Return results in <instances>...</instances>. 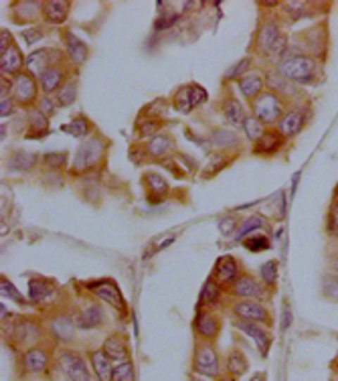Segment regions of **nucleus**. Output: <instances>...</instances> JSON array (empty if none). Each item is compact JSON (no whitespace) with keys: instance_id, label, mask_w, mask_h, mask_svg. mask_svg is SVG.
Instances as JSON below:
<instances>
[{"instance_id":"obj_10","label":"nucleus","mask_w":338,"mask_h":381,"mask_svg":"<svg viewBox=\"0 0 338 381\" xmlns=\"http://www.w3.org/2000/svg\"><path fill=\"white\" fill-rule=\"evenodd\" d=\"M268 286L265 284H259L254 276H249V274H243L239 276L237 280L231 284V294L233 296H239L243 300H254V299H265V294H268V290H265Z\"/></svg>"},{"instance_id":"obj_43","label":"nucleus","mask_w":338,"mask_h":381,"mask_svg":"<svg viewBox=\"0 0 338 381\" xmlns=\"http://www.w3.org/2000/svg\"><path fill=\"white\" fill-rule=\"evenodd\" d=\"M75 96H77V85H75V82L65 83L63 87L59 89V94H57V101H59L61 106H71V104L75 101Z\"/></svg>"},{"instance_id":"obj_51","label":"nucleus","mask_w":338,"mask_h":381,"mask_svg":"<svg viewBox=\"0 0 338 381\" xmlns=\"http://www.w3.org/2000/svg\"><path fill=\"white\" fill-rule=\"evenodd\" d=\"M177 15H173V13H168L166 17H162L156 20V29L158 31H162V29H168V27H173L175 23H177Z\"/></svg>"},{"instance_id":"obj_46","label":"nucleus","mask_w":338,"mask_h":381,"mask_svg":"<svg viewBox=\"0 0 338 381\" xmlns=\"http://www.w3.org/2000/svg\"><path fill=\"white\" fill-rule=\"evenodd\" d=\"M249 65H251V61H249L247 57L242 59V61H237V63H235V65L231 67V69L225 73V80H242V77H245L243 73H247Z\"/></svg>"},{"instance_id":"obj_56","label":"nucleus","mask_w":338,"mask_h":381,"mask_svg":"<svg viewBox=\"0 0 338 381\" xmlns=\"http://www.w3.org/2000/svg\"><path fill=\"white\" fill-rule=\"evenodd\" d=\"M158 130V124H150V122H144L142 128H140V134L142 136H148V134H154Z\"/></svg>"},{"instance_id":"obj_55","label":"nucleus","mask_w":338,"mask_h":381,"mask_svg":"<svg viewBox=\"0 0 338 381\" xmlns=\"http://www.w3.org/2000/svg\"><path fill=\"white\" fill-rule=\"evenodd\" d=\"M282 316H284V318H282V331H286L292 323V313H290V306H288V304L284 306V315Z\"/></svg>"},{"instance_id":"obj_53","label":"nucleus","mask_w":338,"mask_h":381,"mask_svg":"<svg viewBox=\"0 0 338 381\" xmlns=\"http://www.w3.org/2000/svg\"><path fill=\"white\" fill-rule=\"evenodd\" d=\"M41 37H43V33H41V31H37V29H29V31H25V33H23V39H25L29 45H32L35 41H39Z\"/></svg>"},{"instance_id":"obj_13","label":"nucleus","mask_w":338,"mask_h":381,"mask_svg":"<svg viewBox=\"0 0 338 381\" xmlns=\"http://www.w3.org/2000/svg\"><path fill=\"white\" fill-rule=\"evenodd\" d=\"M13 96L20 106H32L37 100V83L29 73H18L13 82Z\"/></svg>"},{"instance_id":"obj_33","label":"nucleus","mask_w":338,"mask_h":381,"mask_svg":"<svg viewBox=\"0 0 338 381\" xmlns=\"http://www.w3.org/2000/svg\"><path fill=\"white\" fill-rule=\"evenodd\" d=\"M173 149V140L164 134H156L152 136V140L148 142V154L154 156V158H161V156H166L168 150Z\"/></svg>"},{"instance_id":"obj_38","label":"nucleus","mask_w":338,"mask_h":381,"mask_svg":"<svg viewBox=\"0 0 338 381\" xmlns=\"http://www.w3.org/2000/svg\"><path fill=\"white\" fill-rule=\"evenodd\" d=\"M0 292H2V299L15 300L16 304H27V300L23 299V294L15 288V284L8 280V278H2L0 280Z\"/></svg>"},{"instance_id":"obj_50","label":"nucleus","mask_w":338,"mask_h":381,"mask_svg":"<svg viewBox=\"0 0 338 381\" xmlns=\"http://www.w3.org/2000/svg\"><path fill=\"white\" fill-rule=\"evenodd\" d=\"M328 227H330V232L338 235V203L332 205V209H330V217H328Z\"/></svg>"},{"instance_id":"obj_41","label":"nucleus","mask_w":338,"mask_h":381,"mask_svg":"<svg viewBox=\"0 0 338 381\" xmlns=\"http://www.w3.org/2000/svg\"><path fill=\"white\" fill-rule=\"evenodd\" d=\"M268 85H270V89H275V92H284V94L292 92L290 80H286L280 71H272V73L268 75Z\"/></svg>"},{"instance_id":"obj_42","label":"nucleus","mask_w":338,"mask_h":381,"mask_svg":"<svg viewBox=\"0 0 338 381\" xmlns=\"http://www.w3.org/2000/svg\"><path fill=\"white\" fill-rule=\"evenodd\" d=\"M243 246L249 249V251H254V254H258V251H263V249H270V239L265 237V235H251V237H247V239H243Z\"/></svg>"},{"instance_id":"obj_54","label":"nucleus","mask_w":338,"mask_h":381,"mask_svg":"<svg viewBox=\"0 0 338 381\" xmlns=\"http://www.w3.org/2000/svg\"><path fill=\"white\" fill-rule=\"evenodd\" d=\"M13 112V100L11 98H2L0 100V116H8Z\"/></svg>"},{"instance_id":"obj_32","label":"nucleus","mask_w":338,"mask_h":381,"mask_svg":"<svg viewBox=\"0 0 338 381\" xmlns=\"http://www.w3.org/2000/svg\"><path fill=\"white\" fill-rule=\"evenodd\" d=\"M144 182L148 185V199L156 197V199L161 201L168 193V182H166V179H162L161 175H156V173H148L144 177Z\"/></svg>"},{"instance_id":"obj_1","label":"nucleus","mask_w":338,"mask_h":381,"mask_svg":"<svg viewBox=\"0 0 338 381\" xmlns=\"http://www.w3.org/2000/svg\"><path fill=\"white\" fill-rule=\"evenodd\" d=\"M4 335H6V341H8L11 347H15L16 351H18V349L27 351V349L37 345V341H39V337H41V329H39V325H37L35 320H31V318L18 316V318H15L13 323H8V325L4 327Z\"/></svg>"},{"instance_id":"obj_58","label":"nucleus","mask_w":338,"mask_h":381,"mask_svg":"<svg viewBox=\"0 0 338 381\" xmlns=\"http://www.w3.org/2000/svg\"><path fill=\"white\" fill-rule=\"evenodd\" d=\"M249 381H265V373H256Z\"/></svg>"},{"instance_id":"obj_34","label":"nucleus","mask_w":338,"mask_h":381,"mask_svg":"<svg viewBox=\"0 0 338 381\" xmlns=\"http://www.w3.org/2000/svg\"><path fill=\"white\" fill-rule=\"evenodd\" d=\"M61 130L67 134H71V136H75V138H85V136L89 134V120L85 116L73 118L69 124H63V126H61Z\"/></svg>"},{"instance_id":"obj_17","label":"nucleus","mask_w":338,"mask_h":381,"mask_svg":"<svg viewBox=\"0 0 338 381\" xmlns=\"http://www.w3.org/2000/svg\"><path fill=\"white\" fill-rule=\"evenodd\" d=\"M57 292V284L47 278H32L29 282V299L35 304H43V302H51Z\"/></svg>"},{"instance_id":"obj_37","label":"nucleus","mask_w":338,"mask_h":381,"mask_svg":"<svg viewBox=\"0 0 338 381\" xmlns=\"http://www.w3.org/2000/svg\"><path fill=\"white\" fill-rule=\"evenodd\" d=\"M263 217H259V216H254V217H249V219H245L242 223V227L235 232V237L237 239H245V235H249L251 232H256V230H259V227H263Z\"/></svg>"},{"instance_id":"obj_36","label":"nucleus","mask_w":338,"mask_h":381,"mask_svg":"<svg viewBox=\"0 0 338 381\" xmlns=\"http://www.w3.org/2000/svg\"><path fill=\"white\" fill-rule=\"evenodd\" d=\"M259 276H261V282H263L268 288H274L275 282H277V262H275V260H270V262L261 264V268H259Z\"/></svg>"},{"instance_id":"obj_48","label":"nucleus","mask_w":338,"mask_h":381,"mask_svg":"<svg viewBox=\"0 0 338 381\" xmlns=\"http://www.w3.org/2000/svg\"><path fill=\"white\" fill-rule=\"evenodd\" d=\"M189 92H191L193 108L194 106H201V104H205V101L209 100V96H207L205 87H201V85H191V87H189Z\"/></svg>"},{"instance_id":"obj_9","label":"nucleus","mask_w":338,"mask_h":381,"mask_svg":"<svg viewBox=\"0 0 338 381\" xmlns=\"http://www.w3.org/2000/svg\"><path fill=\"white\" fill-rule=\"evenodd\" d=\"M49 351L41 345H35V347L23 351L20 355V367L25 373H31V375H41L49 369Z\"/></svg>"},{"instance_id":"obj_19","label":"nucleus","mask_w":338,"mask_h":381,"mask_svg":"<svg viewBox=\"0 0 338 381\" xmlns=\"http://www.w3.org/2000/svg\"><path fill=\"white\" fill-rule=\"evenodd\" d=\"M75 329H77V327H75V323H73V316L69 315H57L51 320V325H49L51 335H53L57 341H61V343H69V341L73 339Z\"/></svg>"},{"instance_id":"obj_5","label":"nucleus","mask_w":338,"mask_h":381,"mask_svg":"<svg viewBox=\"0 0 338 381\" xmlns=\"http://www.w3.org/2000/svg\"><path fill=\"white\" fill-rule=\"evenodd\" d=\"M282 112H284V104L274 92H263L254 101V118H258L261 124H274L282 120Z\"/></svg>"},{"instance_id":"obj_15","label":"nucleus","mask_w":338,"mask_h":381,"mask_svg":"<svg viewBox=\"0 0 338 381\" xmlns=\"http://www.w3.org/2000/svg\"><path fill=\"white\" fill-rule=\"evenodd\" d=\"M87 357H89V365H92V369H94V373H96V377L99 381H112L113 377V361L104 353V349H92L89 353H87Z\"/></svg>"},{"instance_id":"obj_57","label":"nucleus","mask_w":338,"mask_h":381,"mask_svg":"<svg viewBox=\"0 0 338 381\" xmlns=\"http://www.w3.org/2000/svg\"><path fill=\"white\" fill-rule=\"evenodd\" d=\"M217 381H237V377H233V375H229V373H227V375H219Z\"/></svg>"},{"instance_id":"obj_49","label":"nucleus","mask_w":338,"mask_h":381,"mask_svg":"<svg viewBox=\"0 0 338 381\" xmlns=\"http://www.w3.org/2000/svg\"><path fill=\"white\" fill-rule=\"evenodd\" d=\"M219 230L223 235H231V233L237 230V221L233 219V217H227V219H221V223H219Z\"/></svg>"},{"instance_id":"obj_8","label":"nucleus","mask_w":338,"mask_h":381,"mask_svg":"<svg viewBox=\"0 0 338 381\" xmlns=\"http://www.w3.org/2000/svg\"><path fill=\"white\" fill-rule=\"evenodd\" d=\"M87 288L96 294L97 299H101L104 302H108L110 306H113L120 313H126V300L122 296L118 284L113 280H96L87 282Z\"/></svg>"},{"instance_id":"obj_3","label":"nucleus","mask_w":338,"mask_h":381,"mask_svg":"<svg viewBox=\"0 0 338 381\" xmlns=\"http://www.w3.org/2000/svg\"><path fill=\"white\" fill-rule=\"evenodd\" d=\"M277 71L290 82L310 83L316 75V61L314 57H308V55H294V57H286L280 63Z\"/></svg>"},{"instance_id":"obj_2","label":"nucleus","mask_w":338,"mask_h":381,"mask_svg":"<svg viewBox=\"0 0 338 381\" xmlns=\"http://www.w3.org/2000/svg\"><path fill=\"white\" fill-rule=\"evenodd\" d=\"M193 371L196 375L211 377V380H217L221 375L219 355L211 341H196L193 355Z\"/></svg>"},{"instance_id":"obj_21","label":"nucleus","mask_w":338,"mask_h":381,"mask_svg":"<svg viewBox=\"0 0 338 381\" xmlns=\"http://www.w3.org/2000/svg\"><path fill=\"white\" fill-rule=\"evenodd\" d=\"M27 61H25V57H23V53L20 49L16 47L15 43L8 47V49L4 51V53H0V69H2V73H6V75H18V71H20V67L25 65Z\"/></svg>"},{"instance_id":"obj_44","label":"nucleus","mask_w":338,"mask_h":381,"mask_svg":"<svg viewBox=\"0 0 338 381\" xmlns=\"http://www.w3.org/2000/svg\"><path fill=\"white\" fill-rule=\"evenodd\" d=\"M203 304H217L221 300V290H219V284L217 282H207L203 294H201Z\"/></svg>"},{"instance_id":"obj_12","label":"nucleus","mask_w":338,"mask_h":381,"mask_svg":"<svg viewBox=\"0 0 338 381\" xmlns=\"http://www.w3.org/2000/svg\"><path fill=\"white\" fill-rule=\"evenodd\" d=\"M104 353L112 359L113 363H124L130 361V343L128 337L124 332H112L106 341H104Z\"/></svg>"},{"instance_id":"obj_27","label":"nucleus","mask_w":338,"mask_h":381,"mask_svg":"<svg viewBox=\"0 0 338 381\" xmlns=\"http://www.w3.org/2000/svg\"><path fill=\"white\" fill-rule=\"evenodd\" d=\"M282 144H284V134L270 130V132H263V136L256 142V152L258 154H274L280 150Z\"/></svg>"},{"instance_id":"obj_16","label":"nucleus","mask_w":338,"mask_h":381,"mask_svg":"<svg viewBox=\"0 0 338 381\" xmlns=\"http://www.w3.org/2000/svg\"><path fill=\"white\" fill-rule=\"evenodd\" d=\"M73 323H75L77 329H85V331L97 329L104 323V311H101L99 304H89L83 311L73 315Z\"/></svg>"},{"instance_id":"obj_14","label":"nucleus","mask_w":338,"mask_h":381,"mask_svg":"<svg viewBox=\"0 0 338 381\" xmlns=\"http://www.w3.org/2000/svg\"><path fill=\"white\" fill-rule=\"evenodd\" d=\"M194 331L196 337H201V341H215L219 337L221 331V320L219 316H215L213 313H201L194 320Z\"/></svg>"},{"instance_id":"obj_39","label":"nucleus","mask_w":338,"mask_h":381,"mask_svg":"<svg viewBox=\"0 0 338 381\" xmlns=\"http://www.w3.org/2000/svg\"><path fill=\"white\" fill-rule=\"evenodd\" d=\"M175 106H177V110H180L182 114H189V112L193 110V101H191L189 87H180V89H178L177 96H175Z\"/></svg>"},{"instance_id":"obj_7","label":"nucleus","mask_w":338,"mask_h":381,"mask_svg":"<svg viewBox=\"0 0 338 381\" xmlns=\"http://www.w3.org/2000/svg\"><path fill=\"white\" fill-rule=\"evenodd\" d=\"M233 315L237 316V320H247V323H258V325H272V315L270 311L256 300H239L233 304Z\"/></svg>"},{"instance_id":"obj_23","label":"nucleus","mask_w":338,"mask_h":381,"mask_svg":"<svg viewBox=\"0 0 338 381\" xmlns=\"http://www.w3.org/2000/svg\"><path fill=\"white\" fill-rule=\"evenodd\" d=\"M225 369L227 373L233 375V377H242V375L247 373L249 361H247V357H245V353H243L242 349H231V351L227 353Z\"/></svg>"},{"instance_id":"obj_45","label":"nucleus","mask_w":338,"mask_h":381,"mask_svg":"<svg viewBox=\"0 0 338 381\" xmlns=\"http://www.w3.org/2000/svg\"><path fill=\"white\" fill-rule=\"evenodd\" d=\"M45 165L49 168H53V170H59V168H63L67 165V152H49L45 154Z\"/></svg>"},{"instance_id":"obj_30","label":"nucleus","mask_w":338,"mask_h":381,"mask_svg":"<svg viewBox=\"0 0 338 381\" xmlns=\"http://www.w3.org/2000/svg\"><path fill=\"white\" fill-rule=\"evenodd\" d=\"M239 89L247 100H258L259 96L263 94V80L251 73V75H245L239 80Z\"/></svg>"},{"instance_id":"obj_59","label":"nucleus","mask_w":338,"mask_h":381,"mask_svg":"<svg viewBox=\"0 0 338 381\" xmlns=\"http://www.w3.org/2000/svg\"><path fill=\"white\" fill-rule=\"evenodd\" d=\"M332 270L337 272V276H338V258H334V260H332Z\"/></svg>"},{"instance_id":"obj_20","label":"nucleus","mask_w":338,"mask_h":381,"mask_svg":"<svg viewBox=\"0 0 338 381\" xmlns=\"http://www.w3.org/2000/svg\"><path fill=\"white\" fill-rule=\"evenodd\" d=\"M306 124V116L300 108H292L288 114H284L280 120V132L284 134V138H292L296 134H300V130Z\"/></svg>"},{"instance_id":"obj_29","label":"nucleus","mask_w":338,"mask_h":381,"mask_svg":"<svg viewBox=\"0 0 338 381\" xmlns=\"http://www.w3.org/2000/svg\"><path fill=\"white\" fill-rule=\"evenodd\" d=\"M49 55H53L51 49H37L27 57V67L31 69V73L43 75L47 71L49 67H51V57Z\"/></svg>"},{"instance_id":"obj_25","label":"nucleus","mask_w":338,"mask_h":381,"mask_svg":"<svg viewBox=\"0 0 338 381\" xmlns=\"http://www.w3.org/2000/svg\"><path fill=\"white\" fill-rule=\"evenodd\" d=\"M65 47H67V53H69V57H71V61L75 65H81L87 59V53H89L87 45L73 33L65 35Z\"/></svg>"},{"instance_id":"obj_4","label":"nucleus","mask_w":338,"mask_h":381,"mask_svg":"<svg viewBox=\"0 0 338 381\" xmlns=\"http://www.w3.org/2000/svg\"><path fill=\"white\" fill-rule=\"evenodd\" d=\"M57 365L69 381H92L85 357L75 349H63L57 355Z\"/></svg>"},{"instance_id":"obj_26","label":"nucleus","mask_w":338,"mask_h":381,"mask_svg":"<svg viewBox=\"0 0 338 381\" xmlns=\"http://www.w3.org/2000/svg\"><path fill=\"white\" fill-rule=\"evenodd\" d=\"M63 69L61 67H49L47 71L41 75V87H43V92L45 94H53V92H57L59 94V89L63 87Z\"/></svg>"},{"instance_id":"obj_35","label":"nucleus","mask_w":338,"mask_h":381,"mask_svg":"<svg viewBox=\"0 0 338 381\" xmlns=\"http://www.w3.org/2000/svg\"><path fill=\"white\" fill-rule=\"evenodd\" d=\"M223 112H225V118L231 122V124H235V126H239L243 124L247 118H245V110H243V106L237 100H227L225 108H223Z\"/></svg>"},{"instance_id":"obj_6","label":"nucleus","mask_w":338,"mask_h":381,"mask_svg":"<svg viewBox=\"0 0 338 381\" xmlns=\"http://www.w3.org/2000/svg\"><path fill=\"white\" fill-rule=\"evenodd\" d=\"M101 154H104V142L94 136V138H87L77 150L75 154V161H73V173H83L92 166H96L101 161Z\"/></svg>"},{"instance_id":"obj_40","label":"nucleus","mask_w":338,"mask_h":381,"mask_svg":"<svg viewBox=\"0 0 338 381\" xmlns=\"http://www.w3.org/2000/svg\"><path fill=\"white\" fill-rule=\"evenodd\" d=\"M243 128H245V132H247V138L254 140V142H258L259 138L263 136V124L259 122L258 118H247V120L243 122Z\"/></svg>"},{"instance_id":"obj_18","label":"nucleus","mask_w":338,"mask_h":381,"mask_svg":"<svg viewBox=\"0 0 338 381\" xmlns=\"http://www.w3.org/2000/svg\"><path fill=\"white\" fill-rule=\"evenodd\" d=\"M237 278L239 276H237V262H235V258H231V256L219 258L217 264H215V282L219 286H227V284L231 286Z\"/></svg>"},{"instance_id":"obj_31","label":"nucleus","mask_w":338,"mask_h":381,"mask_svg":"<svg viewBox=\"0 0 338 381\" xmlns=\"http://www.w3.org/2000/svg\"><path fill=\"white\" fill-rule=\"evenodd\" d=\"M49 132V124H47V116L39 110V108H35L29 112V132L27 136L32 138V136H43V134Z\"/></svg>"},{"instance_id":"obj_47","label":"nucleus","mask_w":338,"mask_h":381,"mask_svg":"<svg viewBox=\"0 0 338 381\" xmlns=\"http://www.w3.org/2000/svg\"><path fill=\"white\" fill-rule=\"evenodd\" d=\"M323 290L324 294L328 296L330 300H338V276H328V278H324L323 284Z\"/></svg>"},{"instance_id":"obj_28","label":"nucleus","mask_w":338,"mask_h":381,"mask_svg":"<svg viewBox=\"0 0 338 381\" xmlns=\"http://www.w3.org/2000/svg\"><path fill=\"white\" fill-rule=\"evenodd\" d=\"M37 163H39V156L32 154V152H15L8 158V168L13 173H29V170L35 168Z\"/></svg>"},{"instance_id":"obj_11","label":"nucleus","mask_w":338,"mask_h":381,"mask_svg":"<svg viewBox=\"0 0 338 381\" xmlns=\"http://www.w3.org/2000/svg\"><path fill=\"white\" fill-rule=\"evenodd\" d=\"M235 327H237L243 335H247V337H251V339L256 341V345H258L259 355H261V357H268L270 347H272V335H270V331H268L263 325H258V323H247V320H237V323H235Z\"/></svg>"},{"instance_id":"obj_22","label":"nucleus","mask_w":338,"mask_h":381,"mask_svg":"<svg viewBox=\"0 0 338 381\" xmlns=\"http://www.w3.org/2000/svg\"><path fill=\"white\" fill-rule=\"evenodd\" d=\"M282 39H284V37L280 35V25L274 23V20H270V23H265V25L259 29V37H258L259 49L265 51V53H272L275 45H277Z\"/></svg>"},{"instance_id":"obj_52","label":"nucleus","mask_w":338,"mask_h":381,"mask_svg":"<svg viewBox=\"0 0 338 381\" xmlns=\"http://www.w3.org/2000/svg\"><path fill=\"white\" fill-rule=\"evenodd\" d=\"M39 110L45 114V116H53L55 114V101L51 100V98H43L41 100V106H39Z\"/></svg>"},{"instance_id":"obj_24","label":"nucleus","mask_w":338,"mask_h":381,"mask_svg":"<svg viewBox=\"0 0 338 381\" xmlns=\"http://www.w3.org/2000/svg\"><path fill=\"white\" fill-rule=\"evenodd\" d=\"M43 17L51 25H61L69 17V2L63 0H51L43 4Z\"/></svg>"}]
</instances>
